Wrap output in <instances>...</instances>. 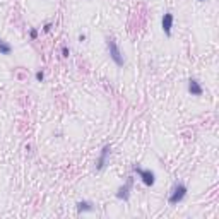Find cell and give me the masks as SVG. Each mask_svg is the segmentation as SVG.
<instances>
[{
	"mask_svg": "<svg viewBox=\"0 0 219 219\" xmlns=\"http://www.w3.org/2000/svg\"><path fill=\"white\" fill-rule=\"evenodd\" d=\"M43 31H45V33H50V31H52V23H46L45 26H43Z\"/></svg>",
	"mask_w": 219,
	"mask_h": 219,
	"instance_id": "13",
	"label": "cell"
},
{
	"mask_svg": "<svg viewBox=\"0 0 219 219\" xmlns=\"http://www.w3.org/2000/svg\"><path fill=\"white\" fill-rule=\"evenodd\" d=\"M29 38H31V39H36V38H38V29H34V28L29 29Z\"/></svg>",
	"mask_w": 219,
	"mask_h": 219,
	"instance_id": "12",
	"label": "cell"
},
{
	"mask_svg": "<svg viewBox=\"0 0 219 219\" xmlns=\"http://www.w3.org/2000/svg\"><path fill=\"white\" fill-rule=\"evenodd\" d=\"M199 2H206V0H199Z\"/></svg>",
	"mask_w": 219,
	"mask_h": 219,
	"instance_id": "15",
	"label": "cell"
},
{
	"mask_svg": "<svg viewBox=\"0 0 219 219\" xmlns=\"http://www.w3.org/2000/svg\"><path fill=\"white\" fill-rule=\"evenodd\" d=\"M79 41H86V34H79Z\"/></svg>",
	"mask_w": 219,
	"mask_h": 219,
	"instance_id": "14",
	"label": "cell"
},
{
	"mask_svg": "<svg viewBox=\"0 0 219 219\" xmlns=\"http://www.w3.org/2000/svg\"><path fill=\"white\" fill-rule=\"evenodd\" d=\"M109 151H111V145H104L103 149H101V154H99V159H98L96 163V170H104V166H106V161H108V154Z\"/></svg>",
	"mask_w": 219,
	"mask_h": 219,
	"instance_id": "6",
	"label": "cell"
},
{
	"mask_svg": "<svg viewBox=\"0 0 219 219\" xmlns=\"http://www.w3.org/2000/svg\"><path fill=\"white\" fill-rule=\"evenodd\" d=\"M0 53L2 55H10L12 53V46H10L7 41H3V39H0Z\"/></svg>",
	"mask_w": 219,
	"mask_h": 219,
	"instance_id": "9",
	"label": "cell"
},
{
	"mask_svg": "<svg viewBox=\"0 0 219 219\" xmlns=\"http://www.w3.org/2000/svg\"><path fill=\"white\" fill-rule=\"evenodd\" d=\"M132 185H134V178L129 176V180H127L125 183H123L122 187L116 190V199H118V200H123V202H127V200H129V197H130Z\"/></svg>",
	"mask_w": 219,
	"mask_h": 219,
	"instance_id": "4",
	"label": "cell"
},
{
	"mask_svg": "<svg viewBox=\"0 0 219 219\" xmlns=\"http://www.w3.org/2000/svg\"><path fill=\"white\" fill-rule=\"evenodd\" d=\"M188 93H190L192 96H202L204 87L200 86V82L197 81V79H190V81H188Z\"/></svg>",
	"mask_w": 219,
	"mask_h": 219,
	"instance_id": "7",
	"label": "cell"
},
{
	"mask_svg": "<svg viewBox=\"0 0 219 219\" xmlns=\"http://www.w3.org/2000/svg\"><path fill=\"white\" fill-rule=\"evenodd\" d=\"M173 21H175V17H173V14H171V12H166L163 16V19H161V28H163V31H164V34H166V36H171Z\"/></svg>",
	"mask_w": 219,
	"mask_h": 219,
	"instance_id": "5",
	"label": "cell"
},
{
	"mask_svg": "<svg viewBox=\"0 0 219 219\" xmlns=\"http://www.w3.org/2000/svg\"><path fill=\"white\" fill-rule=\"evenodd\" d=\"M77 211H79V212H93V211H94V204L93 202H87V200H81V202H77Z\"/></svg>",
	"mask_w": 219,
	"mask_h": 219,
	"instance_id": "8",
	"label": "cell"
},
{
	"mask_svg": "<svg viewBox=\"0 0 219 219\" xmlns=\"http://www.w3.org/2000/svg\"><path fill=\"white\" fill-rule=\"evenodd\" d=\"M106 46H108V53H109V58H111L113 62H115L118 67H123V64H125V60H123V55L120 52L118 45H116V41L113 38H106Z\"/></svg>",
	"mask_w": 219,
	"mask_h": 219,
	"instance_id": "2",
	"label": "cell"
},
{
	"mask_svg": "<svg viewBox=\"0 0 219 219\" xmlns=\"http://www.w3.org/2000/svg\"><path fill=\"white\" fill-rule=\"evenodd\" d=\"M187 185L181 183V181H178V183H175V187L171 188L170 192V197H168V202L171 204V206H176V204H180L181 200L187 197Z\"/></svg>",
	"mask_w": 219,
	"mask_h": 219,
	"instance_id": "1",
	"label": "cell"
},
{
	"mask_svg": "<svg viewBox=\"0 0 219 219\" xmlns=\"http://www.w3.org/2000/svg\"><path fill=\"white\" fill-rule=\"evenodd\" d=\"M34 77H36V81H38V82H43V81H45V72H43V70H38V72L34 74Z\"/></svg>",
	"mask_w": 219,
	"mask_h": 219,
	"instance_id": "10",
	"label": "cell"
},
{
	"mask_svg": "<svg viewBox=\"0 0 219 219\" xmlns=\"http://www.w3.org/2000/svg\"><path fill=\"white\" fill-rule=\"evenodd\" d=\"M69 55H70V50H69L67 45H64V46H62V57H64V58H69Z\"/></svg>",
	"mask_w": 219,
	"mask_h": 219,
	"instance_id": "11",
	"label": "cell"
},
{
	"mask_svg": "<svg viewBox=\"0 0 219 219\" xmlns=\"http://www.w3.org/2000/svg\"><path fill=\"white\" fill-rule=\"evenodd\" d=\"M134 171L139 175V178L142 180V183L145 185V187H152L154 185V181H156V175H154V171H151V170H144V168H140V166H137V164H134Z\"/></svg>",
	"mask_w": 219,
	"mask_h": 219,
	"instance_id": "3",
	"label": "cell"
}]
</instances>
